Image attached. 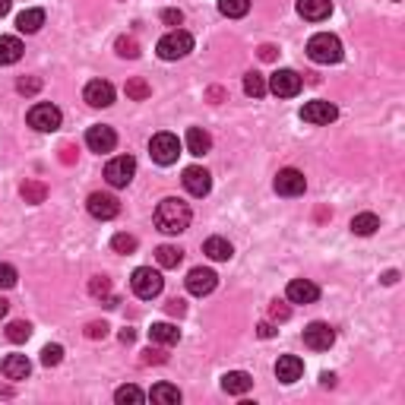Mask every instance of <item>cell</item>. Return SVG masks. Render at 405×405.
Returning <instances> with one entry per match:
<instances>
[{
	"instance_id": "1",
	"label": "cell",
	"mask_w": 405,
	"mask_h": 405,
	"mask_svg": "<svg viewBox=\"0 0 405 405\" xmlns=\"http://www.w3.org/2000/svg\"><path fill=\"white\" fill-rule=\"evenodd\" d=\"M190 225V206L184 200H174V196H168V200L159 203L156 209V228L165 234H181L187 231Z\"/></svg>"
},
{
	"instance_id": "2",
	"label": "cell",
	"mask_w": 405,
	"mask_h": 405,
	"mask_svg": "<svg viewBox=\"0 0 405 405\" xmlns=\"http://www.w3.org/2000/svg\"><path fill=\"white\" fill-rule=\"evenodd\" d=\"M307 57L314 64H339L342 61V41L329 32H316L311 41H307Z\"/></svg>"
},
{
	"instance_id": "3",
	"label": "cell",
	"mask_w": 405,
	"mask_h": 405,
	"mask_svg": "<svg viewBox=\"0 0 405 405\" xmlns=\"http://www.w3.org/2000/svg\"><path fill=\"white\" fill-rule=\"evenodd\" d=\"M156 51H159L161 61H181V57H187L190 51H194V39H190V32H184V29H174V32L161 35Z\"/></svg>"
},
{
	"instance_id": "4",
	"label": "cell",
	"mask_w": 405,
	"mask_h": 405,
	"mask_svg": "<svg viewBox=\"0 0 405 405\" xmlns=\"http://www.w3.org/2000/svg\"><path fill=\"white\" fill-rule=\"evenodd\" d=\"M130 289H134L136 298L152 301L161 294V289H165V279H161L152 266H139V269H134V276H130Z\"/></svg>"
},
{
	"instance_id": "5",
	"label": "cell",
	"mask_w": 405,
	"mask_h": 405,
	"mask_svg": "<svg viewBox=\"0 0 405 405\" xmlns=\"http://www.w3.org/2000/svg\"><path fill=\"white\" fill-rule=\"evenodd\" d=\"M64 114L57 105H51V101H39V105L29 108V127H35L39 134H54L57 127H61Z\"/></svg>"
},
{
	"instance_id": "6",
	"label": "cell",
	"mask_w": 405,
	"mask_h": 405,
	"mask_svg": "<svg viewBox=\"0 0 405 405\" xmlns=\"http://www.w3.org/2000/svg\"><path fill=\"white\" fill-rule=\"evenodd\" d=\"M149 156L152 161H159V165H174L181 156V143L174 134H156L149 143Z\"/></svg>"
},
{
	"instance_id": "7",
	"label": "cell",
	"mask_w": 405,
	"mask_h": 405,
	"mask_svg": "<svg viewBox=\"0 0 405 405\" xmlns=\"http://www.w3.org/2000/svg\"><path fill=\"white\" fill-rule=\"evenodd\" d=\"M136 174V159L134 156H117L105 165V181L111 184V187H127L130 181H134Z\"/></svg>"
},
{
	"instance_id": "8",
	"label": "cell",
	"mask_w": 405,
	"mask_h": 405,
	"mask_svg": "<svg viewBox=\"0 0 405 405\" xmlns=\"http://www.w3.org/2000/svg\"><path fill=\"white\" fill-rule=\"evenodd\" d=\"M266 89L272 95H279V99H294V95L301 92V76L294 70H276L269 76V83H266Z\"/></svg>"
},
{
	"instance_id": "9",
	"label": "cell",
	"mask_w": 405,
	"mask_h": 405,
	"mask_svg": "<svg viewBox=\"0 0 405 405\" xmlns=\"http://www.w3.org/2000/svg\"><path fill=\"white\" fill-rule=\"evenodd\" d=\"M333 342H336V329L329 326V323H311V326H304V345L307 349H314V351H326V349H333Z\"/></svg>"
},
{
	"instance_id": "10",
	"label": "cell",
	"mask_w": 405,
	"mask_h": 405,
	"mask_svg": "<svg viewBox=\"0 0 405 405\" xmlns=\"http://www.w3.org/2000/svg\"><path fill=\"white\" fill-rule=\"evenodd\" d=\"M336 117H339L336 105H333V101H323V99H316V101H307V105L301 108V121H307V124H316V127H323V124H333Z\"/></svg>"
},
{
	"instance_id": "11",
	"label": "cell",
	"mask_w": 405,
	"mask_h": 405,
	"mask_svg": "<svg viewBox=\"0 0 405 405\" xmlns=\"http://www.w3.org/2000/svg\"><path fill=\"white\" fill-rule=\"evenodd\" d=\"M184 190H187L190 196H206L212 190V178H209V171L200 165H190V168H184Z\"/></svg>"
},
{
	"instance_id": "12",
	"label": "cell",
	"mask_w": 405,
	"mask_h": 405,
	"mask_svg": "<svg viewBox=\"0 0 405 405\" xmlns=\"http://www.w3.org/2000/svg\"><path fill=\"white\" fill-rule=\"evenodd\" d=\"M304 187H307V181H304V174H301L298 168H282V171L276 174V194L301 196V194H304Z\"/></svg>"
},
{
	"instance_id": "13",
	"label": "cell",
	"mask_w": 405,
	"mask_h": 405,
	"mask_svg": "<svg viewBox=\"0 0 405 405\" xmlns=\"http://www.w3.org/2000/svg\"><path fill=\"white\" fill-rule=\"evenodd\" d=\"M86 146H89L92 152H111L117 146V134L111 127H105V124H95V127L86 130Z\"/></svg>"
},
{
	"instance_id": "14",
	"label": "cell",
	"mask_w": 405,
	"mask_h": 405,
	"mask_svg": "<svg viewBox=\"0 0 405 405\" xmlns=\"http://www.w3.org/2000/svg\"><path fill=\"white\" fill-rule=\"evenodd\" d=\"M216 285H219V276H216L212 269L196 266V269H190V272H187V291H190V294H196V298H203V294L216 291Z\"/></svg>"
},
{
	"instance_id": "15",
	"label": "cell",
	"mask_w": 405,
	"mask_h": 405,
	"mask_svg": "<svg viewBox=\"0 0 405 405\" xmlns=\"http://www.w3.org/2000/svg\"><path fill=\"white\" fill-rule=\"evenodd\" d=\"M83 95H86V101H89L92 108H108L114 101V86L108 83V79H92Z\"/></svg>"
},
{
	"instance_id": "16",
	"label": "cell",
	"mask_w": 405,
	"mask_h": 405,
	"mask_svg": "<svg viewBox=\"0 0 405 405\" xmlns=\"http://www.w3.org/2000/svg\"><path fill=\"white\" fill-rule=\"evenodd\" d=\"M285 294H289L291 304H314V301L320 298V289H316L311 279H291Z\"/></svg>"
},
{
	"instance_id": "17",
	"label": "cell",
	"mask_w": 405,
	"mask_h": 405,
	"mask_svg": "<svg viewBox=\"0 0 405 405\" xmlns=\"http://www.w3.org/2000/svg\"><path fill=\"white\" fill-rule=\"evenodd\" d=\"M86 206H89V212L95 219H101V222H108V219H114L117 212H121V203H117L111 194H92Z\"/></svg>"
},
{
	"instance_id": "18",
	"label": "cell",
	"mask_w": 405,
	"mask_h": 405,
	"mask_svg": "<svg viewBox=\"0 0 405 405\" xmlns=\"http://www.w3.org/2000/svg\"><path fill=\"white\" fill-rule=\"evenodd\" d=\"M301 374H304V361H301L298 355H282L276 361V377L282 383H294L301 380Z\"/></svg>"
},
{
	"instance_id": "19",
	"label": "cell",
	"mask_w": 405,
	"mask_h": 405,
	"mask_svg": "<svg viewBox=\"0 0 405 405\" xmlns=\"http://www.w3.org/2000/svg\"><path fill=\"white\" fill-rule=\"evenodd\" d=\"M298 13L304 19H311V23H320V19H326L333 13V4L329 0H298Z\"/></svg>"
},
{
	"instance_id": "20",
	"label": "cell",
	"mask_w": 405,
	"mask_h": 405,
	"mask_svg": "<svg viewBox=\"0 0 405 405\" xmlns=\"http://www.w3.org/2000/svg\"><path fill=\"white\" fill-rule=\"evenodd\" d=\"M23 41L16 39V35H0V67H10V64H16L19 57H23Z\"/></svg>"
},
{
	"instance_id": "21",
	"label": "cell",
	"mask_w": 405,
	"mask_h": 405,
	"mask_svg": "<svg viewBox=\"0 0 405 405\" xmlns=\"http://www.w3.org/2000/svg\"><path fill=\"white\" fill-rule=\"evenodd\" d=\"M0 367H4V377L6 380H26L29 371H32V364H29L26 355H6Z\"/></svg>"
},
{
	"instance_id": "22",
	"label": "cell",
	"mask_w": 405,
	"mask_h": 405,
	"mask_svg": "<svg viewBox=\"0 0 405 405\" xmlns=\"http://www.w3.org/2000/svg\"><path fill=\"white\" fill-rule=\"evenodd\" d=\"M250 386H254V377L244 374V371H228L222 377V389L225 393H231V396H244Z\"/></svg>"
},
{
	"instance_id": "23",
	"label": "cell",
	"mask_w": 405,
	"mask_h": 405,
	"mask_svg": "<svg viewBox=\"0 0 405 405\" xmlns=\"http://www.w3.org/2000/svg\"><path fill=\"white\" fill-rule=\"evenodd\" d=\"M212 149V136L203 127H190L187 130V152L190 156H206Z\"/></svg>"
},
{
	"instance_id": "24",
	"label": "cell",
	"mask_w": 405,
	"mask_h": 405,
	"mask_svg": "<svg viewBox=\"0 0 405 405\" xmlns=\"http://www.w3.org/2000/svg\"><path fill=\"white\" fill-rule=\"evenodd\" d=\"M149 339L156 345H178L181 329L171 326V323H152V326H149Z\"/></svg>"
},
{
	"instance_id": "25",
	"label": "cell",
	"mask_w": 405,
	"mask_h": 405,
	"mask_svg": "<svg viewBox=\"0 0 405 405\" xmlns=\"http://www.w3.org/2000/svg\"><path fill=\"white\" fill-rule=\"evenodd\" d=\"M41 26H45V10H23L16 16V29L19 32H26V35L39 32Z\"/></svg>"
},
{
	"instance_id": "26",
	"label": "cell",
	"mask_w": 405,
	"mask_h": 405,
	"mask_svg": "<svg viewBox=\"0 0 405 405\" xmlns=\"http://www.w3.org/2000/svg\"><path fill=\"white\" fill-rule=\"evenodd\" d=\"M149 399L156 405H178L181 402V389L171 386V383H156L149 393Z\"/></svg>"
},
{
	"instance_id": "27",
	"label": "cell",
	"mask_w": 405,
	"mask_h": 405,
	"mask_svg": "<svg viewBox=\"0 0 405 405\" xmlns=\"http://www.w3.org/2000/svg\"><path fill=\"white\" fill-rule=\"evenodd\" d=\"M203 254L209 256V260H219V263H222V260H231L234 250H231V244H228L225 238H209V241L203 244Z\"/></svg>"
},
{
	"instance_id": "28",
	"label": "cell",
	"mask_w": 405,
	"mask_h": 405,
	"mask_svg": "<svg viewBox=\"0 0 405 405\" xmlns=\"http://www.w3.org/2000/svg\"><path fill=\"white\" fill-rule=\"evenodd\" d=\"M380 228V219L374 216V212H361V216L351 219V231L361 234V238H367V234H374Z\"/></svg>"
},
{
	"instance_id": "29",
	"label": "cell",
	"mask_w": 405,
	"mask_h": 405,
	"mask_svg": "<svg viewBox=\"0 0 405 405\" xmlns=\"http://www.w3.org/2000/svg\"><path fill=\"white\" fill-rule=\"evenodd\" d=\"M89 291H92V298L105 301V307H117V298H111V282L105 276H95L89 282Z\"/></svg>"
},
{
	"instance_id": "30",
	"label": "cell",
	"mask_w": 405,
	"mask_h": 405,
	"mask_svg": "<svg viewBox=\"0 0 405 405\" xmlns=\"http://www.w3.org/2000/svg\"><path fill=\"white\" fill-rule=\"evenodd\" d=\"M156 260H159V266H165V269H174V266H178V263L184 260V250L171 247V244H161V247L156 250Z\"/></svg>"
},
{
	"instance_id": "31",
	"label": "cell",
	"mask_w": 405,
	"mask_h": 405,
	"mask_svg": "<svg viewBox=\"0 0 405 405\" xmlns=\"http://www.w3.org/2000/svg\"><path fill=\"white\" fill-rule=\"evenodd\" d=\"M19 194H23L26 203H45V200H48V187H45L41 181H26Z\"/></svg>"
},
{
	"instance_id": "32",
	"label": "cell",
	"mask_w": 405,
	"mask_h": 405,
	"mask_svg": "<svg viewBox=\"0 0 405 405\" xmlns=\"http://www.w3.org/2000/svg\"><path fill=\"white\" fill-rule=\"evenodd\" d=\"M219 10H222V16H228V19H241V16H247L250 0H219Z\"/></svg>"
},
{
	"instance_id": "33",
	"label": "cell",
	"mask_w": 405,
	"mask_h": 405,
	"mask_svg": "<svg viewBox=\"0 0 405 405\" xmlns=\"http://www.w3.org/2000/svg\"><path fill=\"white\" fill-rule=\"evenodd\" d=\"M114 399H117V405H139L146 399V393L139 386H134V383H127V386H121L114 393Z\"/></svg>"
},
{
	"instance_id": "34",
	"label": "cell",
	"mask_w": 405,
	"mask_h": 405,
	"mask_svg": "<svg viewBox=\"0 0 405 405\" xmlns=\"http://www.w3.org/2000/svg\"><path fill=\"white\" fill-rule=\"evenodd\" d=\"M127 99H134V101H146L152 95V86L146 83V79H139V76H134V79H127Z\"/></svg>"
},
{
	"instance_id": "35",
	"label": "cell",
	"mask_w": 405,
	"mask_h": 405,
	"mask_svg": "<svg viewBox=\"0 0 405 405\" xmlns=\"http://www.w3.org/2000/svg\"><path fill=\"white\" fill-rule=\"evenodd\" d=\"M244 92L250 95V99H263L269 89H266V79L260 76V73H247L244 76Z\"/></svg>"
},
{
	"instance_id": "36",
	"label": "cell",
	"mask_w": 405,
	"mask_h": 405,
	"mask_svg": "<svg viewBox=\"0 0 405 405\" xmlns=\"http://www.w3.org/2000/svg\"><path fill=\"white\" fill-rule=\"evenodd\" d=\"M29 336H32V326H29L26 320H16L6 326V339H10V342H26Z\"/></svg>"
},
{
	"instance_id": "37",
	"label": "cell",
	"mask_w": 405,
	"mask_h": 405,
	"mask_svg": "<svg viewBox=\"0 0 405 405\" xmlns=\"http://www.w3.org/2000/svg\"><path fill=\"white\" fill-rule=\"evenodd\" d=\"M111 247L117 250V254H134L136 238H134V234H127V231H121V234H114V238H111Z\"/></svg>"
},
{
	"instance_id": "38",
	"label": "cell",
	"mask_w": 405,
	"mask_h": 405,
	"mask_svg": "<svg viewBox=\"0 0 405 405\" xmlns=\"http://www.w3.org/2000/svg\"><path fill=\"white\" fill-rule=\"evenodd\" d=\"M117 54H121V57H130V61H134V57H139L136 39H130V35H121V39H117Z\"/></svg>"
},
{
	"instance_id": "39",
	"label": "cell",
	"mask_w": 405,
	"mask_h": 405,
	"mask_svg": "<svg viewBox=\"0 0 405 405\" xmlns=\"http://www.w3.org/2000/svg\"><path fill=\"white\" fill-rule=\"evenodd\" d=\"M61 361H64L61 345H45V349H41V364H45V367H57Z\"/></svg>"
},
{
	"instance_id": "40",
	"label": "cell",
	"mask_w": 405,
	"mask_h": 405,
	"mask_svg": "<svg viewBox=\"0 0 405 405\" xmlns=\"http://www.w3.org/2000/svg\"><path fill=\"white\" fill-rule=\"evenodd\" d=\"M16 269L10 266V263H0V289H13L16 285Z\"/></svg>"
},
{
	"instance_id": "41",
	"label": "cell",
	"mask_w": 405,
	"mask_h": 405,
	"mask_svg": "<svg viewBox=\"0 0 405 405\" xmlns=\"http://www.w3.org/2000/svg\"><path fill=\"white\" fill-rule=\"evenodd\" d=\"M16 89L23 92V95H32V92H39V89H41V79L26 76V79H19V83H16Z\"/></svg>"
},
{
	"instance_id": "42",
	"label": "cell",
	"mask_w": 405,
	"mask_h": 405,
	"mask_svg": "<svg viewBox=\"0 0 405 405\" xmlns=\"http://www.w3.org/2000/svg\"><path fill=\"white\" fill-rule=\"evenodd\" d=\"M269 316H272V320H289V316H291V307L282 304V301H276V304L269 307Z\"/></svg>"
},
{
	"instance_id": "43",
	"label": "cell",
	"mask_w": 405,
	"mask_h": 405,
	"mask_svg": "<svg viewBox=\"0 0 405 405\" xmlns=\"http://www.w3.org/2000/svg\"><path fill=\"white\" fill-rule=\"evenodd\" d=\"M165 361V351L161 349H146L143 351V364H161Z\"/></svg>"
},
{
	"instance_id": "44",
	"label": "cell",
	"mask_w": 405,
	"mask_h": 405,
	"mask_svg": "<svg viewBox=\"0 0 405 405\" xmlns=\"http://www.w3.org/2000/svg\"><path fill=\"white\" fill-rule=\"evenodd\" d=\"M86 336H89V339H105L108 326H105V323H89V326H86Z\"/></svg>"
},
{
	"instance_id": "45",
	"label": "cell",
	"mask_w": 405,
	"mask_h": 405,
	"mask_svg": "<svg viewBox=\"0 0 405 405\" xmlns=\"http://www.w3.org/2000/svg\"><path fill=\"white\" fill-rule=\"evenodd\" d=\"M161 19H165L168 26H181L184 23V13L181 10H165V13H161Z\"/></svg>"
},
{
	"instance_id": "46",
	"label": "cell",
	"mask_w": 405,
	"mask_h": 405,
	"mask_svg": "<svg viewBox=\"0 0 405 405\" xmlns=\"http://www.w3.org/2000/svg\"><path fill=\"white\" fill-rule=\"evenodd\" d=\"M184 311H187V307H184V301H178V298H171V301H168V314H184Z\"/></svg>"
},
{
	"instance_id": "47",
	"label": "cell",
	"mask_w": 405,
	"mask_h": 405,
	"mask_svg": "<svg viewBox=\"0 0 405 405\" xmlns=\"http://www.w3.org/2000/svg\"><path fill=\"white\" fill-rule=\"evenodd\" d=\"M256 333H260V339H269L276 329H272V323H260V326H256Z\"/></svg>"
},
{
	"instance_id": "48",
	"label": "cell",
	"mask_w": 405,
	"mask_h": 405,
	"mask_svg": "<svg viewBox=\"0 0 405 405\" xmlns=\"http://www.w3.org/2000/svg\"><path fill=\"white\" fill-rule=\"evenodd\" d=\"M260 57H263V61H272V57H276V48H272V45H263V48H260Z\"/></svg>"
},
{
	"instance_id": "49",
	"label": "cell",
	"mask_w": 405,
	"mask_h": 405,
	"mask_svg": "<svg viewBox=\"0 0 405 405\" xmlns=\"http://www.w3.org/2000/svg\"><path fill=\"white\" fill-rule=\"evenodd\" d=\"M134 339H136L134 329H121V342H124V345H130V342H134Z\"/></svg>"
},
{
	"instance_id": "50",
	"label": "cell",
	"mask_w": 405,
	"mask_h": 405,
	"mask_svg": "<svg viewBox=\"0 0 405 405\" xmlns=\"http://www.w3.org/2000/svg\"><path fill=\"white\" fill-rule=\"evenodd\" d=\"M320 383H323V386H336V374H323Z\"/></svg>"
},
{
	"instance_id": "51",
	"label": "cell",
	"mask_w": 405,
	"mask_h": 405,
	"mask_svg": "<svg viewBox=\"0 0 405 405\" xmlns=\"http://www.w3.org/2000/svg\"><path fill=\"white\" fill-rule=\"evenodd\" d=\"M10 4H13V0H0V16H6V13H10Z\"/></svg>"
},
{
	"instance_id": "52",
	"label": "cell",
	"mask_w": 405,
	"mask_h": 405,
	"mask_svg": "<svg viewBox=\"0 0 405 405\" xmlns=\"http://www.w3.org/2000/svg\"><path fill=\"white\" fill-rule=\"evenodd\" d=\"M6 311H10V304H6V301L0 298V320H4V316H6Z\"/></svg>"
}]
</instances>
